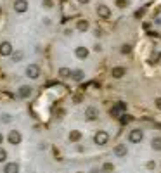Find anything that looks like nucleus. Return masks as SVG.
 <instances>
[{"label": "nucleus", "instance_id": "nucleus-1", "mask_svg": "<svg viewBox=\"0 0 161 173\" xmlns=\"http://www.w3.org/2000/svg\"><path fill=\"white\" fill-rule=\"evenodd\" d=\"M94 142H95L97 146H106V144L109 142V135H108L104 130H99V132L95 133V137H94Z\"/></svg>", "mask_w": 161, "mask_h": 173}, {"label": "nucleus", "instance_id": "nucleus-2", "mask_svg": "<svg viewBox=\"0 0 161 173\" xmlns=\"http://www.w3.org/2000/svg\"><path fill=\"white\" fill-rule=\"evenodd\" d=\"M21 133L17 132V130H10L9 132V135H7V140H9V144H12V146H17L19 142H21Z\"/></svg>", "mask_w": 161, "mask_h": 173}, {"label": "nucleus", "instance_id": "nucleus-3", "mask_svg": "<svg viewBox=\"0 0 161 173\" xmlns=\"http://www.w3.org/2000/svg\"><path fill=\"white\" fill-rule=\"evenodd\" d=\"M142 139H144L142 130H132V132L128 133V140H130V142H134V144H139Z\"/></svg>", "mask_w": 161, "mask_h": 173}, {"label": "nucleus", "instance_id": "nucleus-4", "mask_svg": "<svg viewBox=\"0 0 161 173\" xmlns=\"http://www.w3.org/2000/svg\"><path fill=\"white\" fill-rule=\"evenodd\" d=\"M26 75H28V78L36 80V78L40 76V68H38V66H35V64H31V66H28V68H26Z\"/></svg>", "mask_w": 161, "mask_h": 173}, {"label": "nucleus", "instance_id": "nucleus-5", "mask_svg": "<svg viewBox=\"0 0 161 173\" xmlns=\"http://www.w3.org/2000/svg\"><path fill=\"white\" fill-rule=\"evenodd\" d=\"M85 118H87L88 121L97 120V118H99V111H97V107H94V106L87 107V111H85Z\"/></svg>", "mask_w": 161, "mask_h": 173}, {"label": "nucleus", "instance_id": "nucleus-6", "mask_svg": "<svg viewBox=\"0 0 161 173\" xmlns=\"http://www.w3.org/2000/svg\"><path fill=\"white\" fill-rule=\"evenodd\" d=\"M10 54H12V45H10L9 42H2V43H0V55L9 57Z\"/></svg>", "mask_w": 161, "mask_h": 173}, {"label": "nucleus", "instance_id": "nucleus-7", "mask_svg": "<svg viewBox=\"0 0 161 173\" xmlns=\"http://www.w3.org/2000/svg\"><path fill=\"white\" fill-rule=\"evenodd\" d=\"M97 14H99L102 19H108V17L111 16V10H109L108 5H99V7H97Z\"/></svg>", "mask_w": 161, "mask_h": 173}, {"label": "nucleus", "instance_id": "nucleus-8", "mask_svg": "<svg viewBox=\"0 0 161 173\" xmlns=\"http://www.w3.org/2000/svg\"><path fill=\"white\" fill-rule=\"evenodd\" d=\"M14 9H16V12H26L28 10V2L26 0H16Z\"/></svg>", "mask_w": 161, "mask_h": 173}, {"label": "nucleus", "instance_id": "nucleus-9", "mask_svg": "<svg viewBox=\"0 0 161 173\" xmlns=\"http://www.w3.org/2000/svg\"><path fill=\"white\" fill-rule=\"evenodd\" d=\"M125 109H127V104H125V102H118V104L111 109V114H113V116H118V114L123 113Z\"/></svg>", "mask_w": 161, "mask_h": 173}, {"label": "nucleus", "instance_id": "nucleus-10", "mask_svg": "<svg viewBox=\"0 0 161 173\" xmlns=\"http://www.w3.org/2000/svg\"><path fill=\"white\" fill-rule=\"evenodd\" d=\"M19 172V165L17 163H7L5 168H3V173H17Z\"/></svg>", "mask_w": 161, "mask_h": 173}, {"label": "nucleus", "instance_id": "nucleus-11", "mask_svg": "<svg viewBox=\"0 0 161 173\" xmlns=\"http://www.w3.org/2000/svg\"><path fill=\"white\" fill-rule=\"evenodd\" d=\"M29 95H31V87H28V85L19 87V97L26 99V97H29Z\"/></svg>", "mask_w": 161, "mask_h": 173}, {"label": "nucleus", "instance_id": "nucleus-12", "mask_svg": "<svg viewBox=\"0 0 161 173\" xmlns=\"http://www.w3.org/2000/svg\"><path fill=\"white\" fill-rule=\"evenodd\" d=\"M114 154H116L118 158H123V156H127V146H123V144H118V146L114 147Z\"/></svg>", "mask_w": 161, "mask_h": 173}, {"label": "nucleus", "instance_id": "nucleus-13", "mask_svg": "<svg viewBox=\"0 0 161 173\" xmlns=\"http://www.w3.org/2000/svg\"><path fill=\"white\" fill-rule=\"evenodd\" d=\"M75 54H76V57H80V59H85V57L88 55V49H87V47H78V49L75 50Z\"/></svg>", "mask_w": 161, "mask_h": 173}, {"label": "nucleus", "instance_id": "nucleus-14", "mask_svg": "<svg viewBox=\"0 0 161 173\" xmlns=\"http://www.w3.org/2000/svg\"><path fill=\"white\" fill-rule=\"evenodd\" d=\"M71 78H73L75 81H82V80L85 78V73H83L82 69H76V71H73V73H71Z\"/></svg>", "mask_w": 161, "mask_h": 173}, {"label": "nucleus", "instance_id": "nucleus-15", "mask_svg": "<svg viewBox=\"0 0 161 173\" xmlns=\"http://www.w3.org/2000/svg\"><path fill=\"white\" fill-rule=\"evenodd\" d=\"M80 139H82V132H78V130L69 132V142H78Z\"/></svg>", "mask_w": 161, "mask_h": 173}, {"label": "nucleus", "instance_id": "nucleus-16", "mask_svg": "<svg viewBox=\"0 0 161 173\" xmlns=\"http://www.w3.org/2000/svg\"><path fill=\"white\" fill-rule=\"evenodd\" d=\"M76 28H78V31H87V29H88V21L80 19V21L76 23Z\"/></svg>", "mask_w": 161, "mask_h": 173}, {"label": "nucleus", "instance_id": "nucleus-17", "mask_svg": "<svg viewBox=\"0 0 161 173\" xmlns=\"http://www.w3.org/2000/svg\"><path fill=\"white\" fill-rule=\"evenodd\" d=\"M125 75V68H113V76L114 78H121Z\"/></svg>", "mask_w": 161, "mask_h": 173}, {"label": "nucleus", "instance_id": "nucleus-18", "mask_svg": "<svg viewBox=\"0 0 161 173\" xmlns=\"http://www.w3.org/2000/svg\"><path fill=\"white\" fill-rule=\"evenodd\" d=\"M151 146H153L154 151H161V139H160V137H154L153 142H151Z\"/></svg>", "mask_w": 161, "mask_h": 173}, {"label": "nucleus", "instance_id": "nucleus-19", "mask_svg": "<svg viewBox=\"0 0 161 173\" xmlns=\"http://www.w3.org/2000/svg\"><path fill=\"white\" fill-rule=\"evenodd\" d=\"M114 170V166H113V163H109V161H106L104 165H102V172H106V173H111Z\"/></svg>", "mask_w": 161, "mask_h": 173}, {"label": "nucleus", "instance_id": "nucleus-20", "mask_svg": "<svg viewBox=\"0 0 161 173\" xmlns=\"http://www.w3.org/2000/svg\"><path fill=\"white\" fill-rule=\"evenodd\" d=\"M59 75H61L62 78H68V76H71V71H69L68 68H61V69H59Z\"/></svg>", "mask_w": 161, "mask_h": 173}, {"label": "nucleus", "instance_id": "nucleus-21", "mask_svg": "<svg viewBox=\"0 0 161 173\" xmlns=\"http://www.w3.org/2000/svg\"><path fill=\"white\" fill-rule=\"evenodd\" d=\"M161 61V52H154L151 55V62H160Z\"/></svg>", "mask_w": 161, "mask_h": 173}, {"label": "nucleus", "instance_id": "nucleus-22", "mask_svg": "<svg viewBox=\"0 0 161 173\" xmlns=\"http://www.w3.org/2000/svg\"><path fill=\"white\" fill-rule=\"evenodd\" d=\"M5 159H7V151H5V149H2V147H0V163H3V161H5Z\"/></svg>", "mask_w": 161, "mask_h": 173}, {"label": "nucleus", "instance_id": "nucleus-23", "mask_svg": "<svg viewBox=\"0 0 161 173\" xmlns=\"http://www.w3.org/2000/svg\"><path fill=\"white\" fill-rule=\"evenodd\" d=\"M43 7H45V9H52V7H54V2H52V0H43Z\"/></svg>", "mask_w": 161, "mask_h": 173}, {"label": "nucleus", "instance_id": "nucleus-24", "mask_svg": "<svg viewBox=\"0 0 161 173\" xmlns=\"http://www.w3.org/2000/svg\"><path fill=\"white\" fill-rule=\"evenodd\" d=\"M116 5L123 9V7H127V5H128V0H116Z\"/></svg>", "mask_w": 161, "mask_h": 173}, {"label": "nucleus", "instance_id": "nucleus-25", "mask_svg": "<svg viewBox=\"0 0 161 173\" xmlns=\"http://www.w3.org/2000/svg\"><path fill=\"white\" fill-rule=\"evenodd\" d=\"M130 50H132L130 45H123V47H121V52H123V54H130Z\"/></svg>", "mask_w": 161, "mask_h": 173}, {"label": "nucleus", "instance_id": "nucleus-26", "mask_svg": "<svg viewBox=\"0 0 161 173\" xmlns=\"http://www.w3.org/2000/svg\"><path fill=\"white\" fill-rule=\"evenodd\" d=\"M130 120H132V116H127V114H125V116H121V125H127Z\"/></svg>", "mask_w": 161, "mask_h": 173}, {"label": "nucleus", "instance_id": "nucleus-27", "mask_svg": "<svg viewBox=\"0 0 161 173\" xmlns=\"http://www.w3.org/2000/svg\"><path fill=\"white\" fill-rule=\"evenodd\" d=\"M146 12V7H142V9H139L137 12H135V17H142V14Z\"/></svg>", "mask_w": 161, "mask_h": 173}, {"label": "nucleus", "instance_id": "nucleus-28", "mask_svg": "<svg viewBox=\"0 0 161 173\" xmlns=\"http://www.w3.org/2000/svg\"><path fill=\"white\" fill-rule=\"evenodd\" d=\"M21 57H23V54H21V52H17V54H16V55H14V61H19V59H21Z\"/></svg>", "mask_w": 161, "mask_h": 173}, {"label": "nucleus", "instance_id": "nucleus-29", "mask_svg": "<svg viewBox=\"0 0 161 173\" xmlns=\"http://www.w3.org/2000/svg\"><path fill=\"white\" fill-rule=\"evenodd\" d=\"M147 168L153 170V168H154V161H149V163H147Z\"/></svg>", "mask_w": 161, "mask_h": 173}, {"label": "nucleus", "instance_id": "nucleus-30", "mask_svg": "<svg viewBox=\"0 0 161 173\" xmlns=\"http://www.w3.org/2000/svg\"><path fill=\"white\" fill-rule=\"evenodd\" d=\"M156 107L161 109V99H156Z\"/></svg>", "mask_w": 161, "mask_h": 173}, {"label": "nucleus", "instance_id": "nucleus-31", "mask_svg": "<svg viewBox=\"0 0 161 173\" xmlns=\"http://www.w3.org/2000/svg\"><path fill=\"white\" fill-rule=\"evenodd\" d=\"M78 2H80V3H88L90 0H78Z\"/></svg>", "mask_w": 161, "mask_h": 173}, {"label": "nucleus", "instance_id": "nucleus-32", "mask_svg": "<svg viewBox=\"0 0 161 173\" xmlns=\"http://www.w3.org/2000/svg\"><path fill=\"white\" fill-rule=\"evenodd\" d=\"M90 173H101V172H99V170H92Z\"/></svg>", "mask_w": 161, "mask_h": 173}, {"label": "nucleus", "instance_id": "nucleus-33", "mask_svg": "<svg viewBox=\"0 0 161 173\" xmlns=\"http://www.w3.org/2000/svg\"><path fill=\"white\" fill-rule=\"evenodd\" d=\"M0 144H2V133H0Z\"/></svg>", "mask_w": 161, "mask_h": 173}, {"label": "nucleus", "instance_id": "nucleus-34", "mask_svg": "<svg viewBox=\"0 0 161 173\" xmlns=\"http://www.w3.org/2000/svg\"><path fill=\"white\" fill-rule=\"evenodd\" d=\"M0 12H2V9H0Z\"/></svg>", "mask_w": 161, "mask_h": 173}, {"label": "nucleus", "instance_id": "nucleus-35", "mask_svg": "<svg viewBox=\"0 0 161 173\" xmlns=\"http://www.w3.org/2000/svg\"><path fill=\"white\" fill-rule=\"evenodd\" d=\"M78 173H82V172H78Z\"/></svg>", "mask_w": 161, "mask_h": 173}]
</instances>
